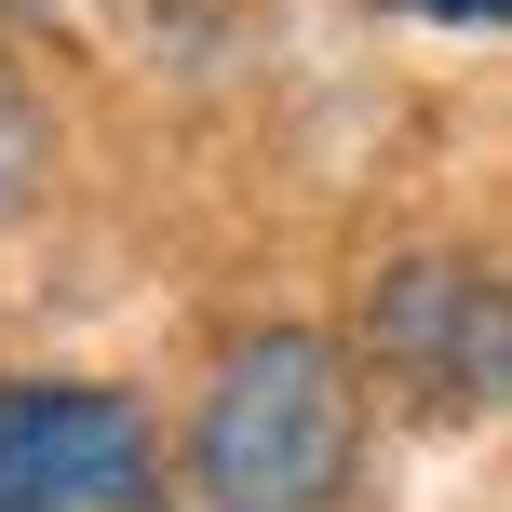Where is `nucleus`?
Returning <instances> with one entry per match:
<instances>
[{"mask_svg":"<svg viewBox=\"0 0 512 512\" xmlns=\"http://www.w3.org/2000/svg\"><path fill=\"white\" fill-rule=\"evenodd\" d=\"M364 472V378L324 324H256L203 378L189 418V486L203 512H351Z\"/></svg>","mask_w":512,"mask_h":512,"instance_id":"obj_1","label":"nucleus"},{"mask_svg":"<svg viewBox=\"0 0 512 512\" xmlns=\"http://www.w3.org/2000/svg\"><path fill=\"white\" fill-rule=\"evenodd\" d=\"M0 512H162V432L108 378H0Z\"/></svg>","mask_w":512,"mask_h":512,"instance_id":"obj_2","label":"nucleus"},{"mask_svg":"<svg viewBox=\"0 0 512 512\" xmlns=\"http://www.w3.org/2000/svg\"><path fill=\"white\" fill-rule=\"evenodd\" d=\"M0 14H41V0H0Z\"/></svg>","mask_w":512,"mask_h":512,"instance_id":"obj_6","label":"nucleus"},{"mask_svg":"<svg viewBox=\"0 0 512 512\" xmlns=\"http://www.w3.org/2000/svg\"><path fill=\"white\" fill-rule=\"evenodd\" d=\"M27 189H41V108H27V81L0 68V216H27Z\"/></svg>","mask_w":512,"mask_h":512,"instance_id":"obj_4","label":"nucleus"},{"mask_svg":"<svg viewBox=\"0 0 512 512\" xmlns=\"http://www.w3.org/2000/svg\"><path fill=\"white\" fill-rule=\"evenodd\" d=\"M364 351L418 405H512V283L472 256H391L364 297Z\"/></svg>","mask_w":512,"mask_h":512,"instance_id":"obj_3","label":"nucleus"},{"mask_svg":"<svg viewBox=\"0 0 512 512\" xmlns=\"http://www.w3.org/2000/svg\"><path fill=\"white\" fill-rule=\"evenodd\" d=\"M418 14H445V27H512V0H418Z\"/></svg>","mask_w":512,"mask_h":512,"instance_id":"obj_5","label":"nucleus"}]
</instances>
